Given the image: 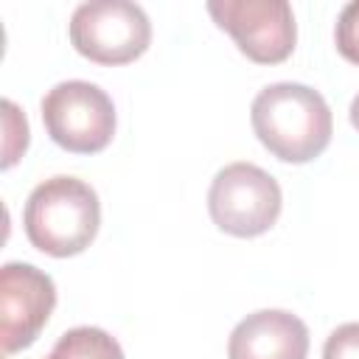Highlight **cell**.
<instances>
[{
	"mask_svg": "<svg viewBox=\"0 0 359 359\" xmlns=\"http://www.w3.org/2000/svg\"><path fill=\"white\" fill-rule=\"evenodd\" d=\"M208 14L258 65H278L294 50L297 25L286 0H210Z\"/></svg>",
	"mask_w": 359,
	"mask_h": 359,
	"instance_id": "cell-6",
	"label": "cell"
},
{
	"mask_svg": "<svg viewBox=\"0 0 359 359\" xmlns=\"http://www.w3.org/2000/svg\"><path fill=\"white\" fill-rule=\"evenodd\" d=\"M280 208L283 194L278 180L252 163L224 165L208 191V210L213 224L236 238L264 236L278 222Z\"/></svg>",
	"mask_w": 359,
	"mask_h": 359,
	"instance_id": "cell-3",
	"label": "cell"
},
{
	"mask_svg": "<svg viewBox=\"0 0 359 359\" xmlns=\"http://www.w3.org/2000/svg\"><path fill=\"white\" fill-rule=\"evenodd\" d=\"M56 306L53 278L34 264L11 261L0 269V342L3 353L28 348Z\"/></svg>",
	"mask_w": 359,
	"mask_h": 359,
	"instance_id": "cell-7",
	"label": "cell"
},
{
	"mask_svg": "<svg viewBox=\"0 0 359 359\" xmlns=\"http://www.w3.org/2000/svg\"><path fill=\"white\" fill-rule=\"evenodd\" d=\"M42 123L65 151L95 154L112 143L115 104L93 81H59L42 98Z\"/></svg>",
	"mask_w": 359,
	"mask_h": 359,
	"instance_id": "cell-4",
	"label": "cell"
},
{
	"mask_svg": "<svg viewBox=\"0 0 359 359\" xmlns=\"http://www.w3.org/2000/svg\"><path fill=\"white\" fill-rule=\"evenodd\" d=\"M348 115H351V123H353V129L359 132V95L351 101V109H348Z\"/></svg>",
	"mask_w": 359,
	"mask_h": 359,
	"instance_id": "cell-13",
	"label": "cell"
},
{
	"mask_svg": "<svg viewBox=\"0 0 359 359\" xmlns=\"http://www.w3.org/2000/svg\"><path fill=\"white\" fill-rule=\"evenodd\" d=\"M101 202L98 194L76 177H50L39 182L22 210L28 241L53 258L84 252L98 236Z\"/></svg>",
	"mask_w": 359,
	"mask_h": 359,
	"instance_id": "cell-2",
	"label": "cell"
},
{
	"mask_svg": "<svg viewBox=\"0 0 359 359\" xmlns=\"http://www.w3.org/2000/svg\"><path fill=\"white\" fill-rule=\"evenodd\" d=\"M3 168H11L28 149V121L14 101H3Z\"/></svg>",
	"mask_w": 359,
	"mask_h": 359,
	"instance_id": "cell-10",
	"label": "cell"
},
{
	"mask_svg": "<svg viewBox=\"0 0 359 359\" xmlns=\"http://www.w3.org/2000/svg\"><path fill=\"white\" fill-rule=\"evenodd\" d=\"M309 328L283 309L247 314L227 339V359H306Z\"/></svg>",
	"mask_w": 359,
	"mask_h": 359,
	"instance_id": "cell-8",
	"label": "cell"
},
{
	"mask_svg": "<svg viewBox=\"0 0 359 359\" xmlns=\"http://www.w3.org/2000/svg\"><path fill=\"white\" fill-rule=\"evenodd\" d=\"M151 22L137 3L93 0L70 17V45L95 65H129L146 53Z\"/></svg>",
	"mask_w": 359,
	"mask_h": 359,
	"instance_id": "cell-5",
	"label": "cell"
},
{
	"mask_svg": "<svg viewBox=\"0 0 359 359\" xmlns=\"http://www.w3.org/2000/svg\"><path fill=\"white\" fill-rule=\"evenodd\" d=\"M48 359H65V356H59V353H53V351H50V356H48Z\"/></svg>",
	"mask_w": 359,
	"mask_h": 359,
	"instance_id": "cell-14",
	"label": "cell"
},
{
	"mask_svg": "<svg viewBox=\"0 0 359 359\" xmlns=\"http://www.w3.org/2000/svg\"><path fill=\"white\" fill-rule=\"evenodd\" d=\"M323 359H359V323L334 328L323 345Z\"/></svg>",
	"mask_w": 359,
	"mask_h": 359,
	"instance_id": "cell-12",
	"label": "cell"
},
{
	"mask_svg": "<svg viewBox=\"0 0 359 359\" xmlns=\"http://www.w3.org/2000/svg\"><path fill=\"white\" fill-rule=\"evenodd\" d=\"M252 132L261 146L283 163H309L320 157L334 132V118L325 98L306 84H266L250 107Z\"/></svg>",
	"mask_w": 359,
	"mask_h": 359,
	"instance_id": "cell-1",
	"label": "cell"
},
{
	"mask_svg": "<svg viewBox=\"0 0 359 359\" xmlns=\"http://www.w3.org/2000/svg\"><path fill=\"white\" fill-rule=\"evenodd\" d=\"M53 353L65 359H123V351L115 337L95 325H79L59 337Z\"/></svg>",
	"mask_w": 359,
	"mask_h": 359,
	"instance_id": "cell-9",
	"label": "cell"
},
{
	"mask_svg": "<svg viewBox=\"0 0 359 359\" xmlns=\"http://www.w3.org/2000/svg\"><path fill=\"white\" fill-rule=\"evenodd\" d=\"M334 42H337V50L359 65V0L356 3H348L337 20V28H334Z\"/></svg>",
	"mask_w": 359,
	"mask_h": 359,
	"instance_id": "cell-11",
	"label": "cell"
}]
</instances>
